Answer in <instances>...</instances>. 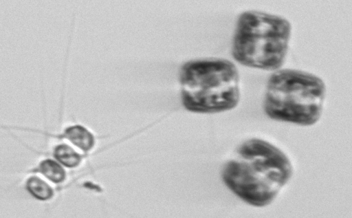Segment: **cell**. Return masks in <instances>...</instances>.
I'll return each instance as SVG.
<instances>
[{
    "label": "cell",
    "mask_w": 352,
    "mask_h": 218,
    "mask_svg": "<svg viewBox=\"0 0 352 218\" xmlns=\"http://www.w3.org/2000/svg\"><path fill=\"white\" fill-rule=\"evenodd\" d=\"M294 173L289 158L278 147L253 138L242 143L222 171L226 186L246 204L270 206Z\"/></svg>",
    "instance_id": "cell-1"
},
{
    "label": "cell",
    "mask_w": 352,
    "mask_h": 218,
    "mask_svg": "<svg viewBox=\"0 0 352 218\" xmlns=\"http://www.w3.org/2000/svg\"><path fill=\"white\" fill-rule=\"evenodd\" d=\"M179 80L182 105L188 111H226L241 99L239 70L226 59L188 61L180 70Z\"/></svg>",
    "instance_id": "cell-2"
},
{
    "label": "cell",
    "mask_w": 352,
    "mask_h": 218,
    "mask_svg": "<svg viewBox=\"0 0 352 218\" xmlns=\"http://www.w3.org/2000/svg\"><path fill=\"white\" fill-rule=\"evenodd\" d=\"M292 24L285 17L246 11L237 21L232 54L237 63L263 70L279 69L285 63Z\"/></svg>",
    "instance_id": "cell-3"
},
{
    "label": "cell",
    "mask_w": 352,
    "mask_h": 218,
    "mask_svg": "<svg viewBox=\"0 0 352 218\" xmlns=\"http://www.w3.org/2000/svg\"><path fill=\"white\" fill-rule=\"evenodd\" d=\"M325 94L320 77L300 70H277L268 80L264 110L272 120L309 127L320 120Z\"/></svg>",
    "instance_id": "cell-4"
},
{
    "label": "cell",
    "mask_w": 352,
    "mask_h": 218,
    "mask_svg": "<svg viewBox=\"0 0 352 218\" xmlns=\"http://www.w3.org/2000/svg\"><path fill=\"white\" fill-rule=\"evenodd\" d=\"M65 136L69 142L76 144L83 151H89L94 147V135L87 129L80 127V125L68 127L65 132Z\"/></svg>",
    "instance_id": "cell-5"
},
{
    "label": "cell",
    "mask_w": 352,
    "mask_h": 218,
    "mask_svg": "<svg viewBox=\"0 0 352 218\" xmlns=\"http://www.w3.org/2000/svg\"><path fill=\"white\" fill-rule=\"evenodd\" d=\"M26 188L37 199L48 200L54 197V190H52V187L36 176L28 179Z\"/></svg>",
    "instance_id": "cell-6"
},
{
    "label": "cell",
    "mask_w": 352,
    "mask_h": 218,
    "mask_svg": "<svg viewBox=\"0 0 352 218\" xmlns=\"http://www.w3.org/2000/svg\"><path fill=\"white\" fill-rule=\"evenodd\" d=\"M54 156L58 162L67 167H76L81 162V156L66 144L58 145L55 149Z\"/></svg>",
    "instance_id": "cell-7"
},
{
    "label": "cell",
    "mask_w": 352,
    "mask_h": 218,
    "mask_svg": "<svg viewBox=\"0 0 352 218\" xmlns=\"http://www.w3.org/2000/svg\"><path fill=\"white\" fill-rule=\"evenodd\" d=\"M41 173L54 184H60L65 179V169L54 160H44L39 166Z\"/></svg>",
    "instance_id": "cell-8"
}]
</instances>
